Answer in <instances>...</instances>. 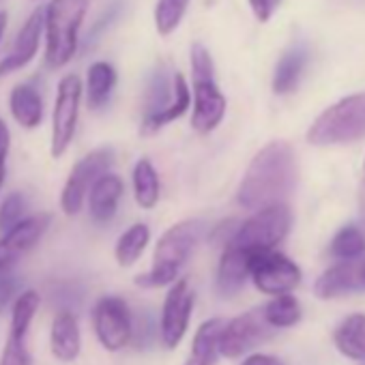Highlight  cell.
<instances>
[{
  "label": "cell",
  "mask_w": 365,
  "mask_h": 365,
  "mask_svg": "<svg viewBox=\"0 0 365 365\" xmlns=\"http://www.w3.org/2000/svg\"><path fill=\"white\" fill-rule=\"evenodd\" d=\"M292 228V211L288 205H273L260 211H254L245 222H241L232 235V239L224 245L241 256H245L250 262H254L258 256L275 252V247L288 237Z\"/></svg>",
  "instance_id": "277c9868"
},
{
  "label": "cell",
  "mask_w": 365,
  "mask_h": 365,
  "mask_svg": "<svg viewBox=\"0 0 365 365\" xmlns=\"http://www.w3.org/2000/svg\"><path fill=\"white\" fill-rule=\"evenodd\" d=\"M192 93H194V110H192V127L198 133H211L220 127L226 116V95L220 91L213 76H192Z\"/></svg>",
  "instance_id": "7c38bea8"
},
{
  "label": "cell",
  "mask_w": 365,
  "mask_h": 365,
  "mask_svg": "<svg viewBox=\"0 0 365 365\" xmlns=\"http://www.w3.org/2000/svg\"><path fill=\"white\" fill-rule=\"evenodd\" d=\"M9 110L22 129H37L43 123V99L33 84H16L9 95Z\"/></svg>",
  "instance_id": "ac0fdd59"
},
{
  "label": "cell",
  "mask_w": 365,
  "mask_h": 365,
  "mask_svg": "<svg viewBox=\"0 0 365 365\" xmlns=\"http://www.w3.org/2000/svg\"><path fill=\"white\" fill-rule=\"evenodd\" d=\"M172 101H174V76L170 78V76H165L163 69H159L155 73V78L150 80L148 88H146L142 120L165 112L172 106Z\"/></svg>",
  "instance_id": "f1b7e54d"
},
{
  "label": "cell",
  "mask_w": 365,
  "mask_h": 365,
  "mask_svg": "<svg viewBox=\"0 0 365 365\" xmlns=\"http://www.w3.org/2000/svg\"><path fill=\"white\" fill-rule=\"evenodd\" d=\"M333 341L344 356L365 363V314L346 316L337 324L333 333Z\"/></svg>",
  "instance_id": "7402d4cb"
},
{
  "label": "cell",
  "mask_w": 365,
  "mask_h": 365,
  "mask_svg": "<svg viewBox=\"0 0 365 365\" xmlns=\"http://www.w3.org/2000/svg\"><path fill=\"white\" fill-rule=\"evenodd\" d=\"M194 301L196 294L185 277H180L176 284L170 286L159 322V335L165 348H176L185 337L194 312Z\"/></svg>",
  "instance_id": "30bf717a"
},
{
  "label": "cell",
  "mask_w": 365,
  "mask_h": 365,
  "mask_svg": "<svg viewBox=\"0 0 365 365\" xmlns=\"http://www.w3.org/2000/svg\"><path fill=\"white\" fill-rule=\"evenodd\" d=\"M26 220V198L22 192H11L0 202V235L14 230Z\"/></svg>",
  "instance_id": "1f68e13d"
},
{
  "label": "cell",
  "mask_w": 365,
  "mask_h": 365,
  "mask_svg": "<svg viewBox=\"0 0 365 365\" xmlns=\"http://www.w3.org/2000/svg\"><path fill=\"white\" fill-rule=\"evenodd\" d=\"M363 174H365V165H363Z\"/></svg>",
  "instance_id": "ab89813d"
},
{
  "label": "cell",
  "mask_w": 365,
  "mask_h": 365,
  "mask_svg": "<svg viewBox=\"0 0 365 365\" xmlns=\"http://www.w3.org/2000/svg\"><path fill=\"white\" fill-rule=\"evenodd\" d=\"M192 0H157L155 5V29L161 37H170L180 26Z\"/></svg>",
  "instance_id": "4dcf8cb0"
},
{
  "label": "cell",
  "mask_w": 365,
  "mask_h": 365,
  "mask_svg": "<svg viewBox=\"0 0 365 365\" xmlns=\"http://www.w3.org/2000/svg\"><path fill=\"white\" fill-rule=\"evenodd\" d=\"M93 329L108 352L123 350L133 339V316L125 299L108 294L93 307Z\"/></svg>",
  "instance_id": "ba28073f"
},
{
  "label": "cell",
  "mask_w": 365,
  "mask_h": 365,
  "mask_svg": "<svg viewBox=\"0 0 365 365\" xmlns=\"http://www.w3.org/2000/svg\"><path fill=\"white\" fill-rule=\"evenodd\" d=\"M116 80H118L116 69L106 61H97L88 67L84 91H86V103L91 110H99L110 101L116 88Z\"/></svg>",
  "instance_id": "cb8c5ba5"
},
{
  "label": "cell",
  "mask_w": 365,
  "mask_h": 365,
  "mask_svg": "<svg viewBox=\"0 0 365 365\" xmlns=\"http://www.w3.org/2000/svg\"><path fill=\"white\" fill-rule=\"evenodd\" d=\"M112 165H114V150L110 146L93 148L73 163L65 185L61 190V200H58L67 217H76L82 211L93 185L103 174L110 172Z\"/></svg>",
  "instance_id": "8992f818"
},
{
  "label": "cell",
  "mask_w": 365,
  "mask_h": 365,
  "mask_svg": "<svg viewBox=\"0 0 365 365\" xmlns=\"http://www.w3.org/2000/svg\"><path fill=\"white\" fill-rule=\"evenodd\" d=\"M365 254V230L356 224L341 226L331 241V256L339 262H356Z\"/></svg>",
  "instance_id": "83f0119b"
},
{
  "label": "cell",
  "mask_w": 365,
  "mask_h": 365,
  "mask_svg": "<svg viewBox=\"0 0 365 365\" xmlns=\"http://www.w3.org/2000/svg\"><path fill=\"white\" fill-rule=\"evenodd\" d=\"M18 297H20V279L11 273L0 277V314L7 312V307H14Z\"/></svg>",
  "instance_id": "836d02e7"
},
{
  "label": "cell",
  "mask_w": 365,
  "mask_h": 365,
  "mask_svg": "<svg viewBox=\"0 0 365 365\" xmlns=\"http://www.w3.org/2000/svg\"><path fill=\"white\" fill-rule=\"evenodd\" d=\"M192 106H194V93H192V88H190L185 76H182L180 71H176V73H174V101H172V106H170L165 112H161V114H157V116H153V118L142 120L140 133H142V135H153V133L161 131L165 125L178 120L182 114H187V110H190Z\"/></svg>",
  "instance_id": "d6986e66"
},
{
  "label": "cell",
  "mask_w": 365,
  "mask_h": 365,
  "mask_svg": "<svg viewBox=\"0 0 365 365\" xmlns=\"http://www.w3.org/2000/svg\"><path fill=\"white\" fill-rule=\"evenodd\" d=\"M361 267L356 262H337L329 267L314 284V294L322 301L348 297L352 292L363 290Z\"/></svg>",
  "instance_id": "9a60e30c"
},
{
  "label": "cell",
  "mask_w": 365,
  "mask_h": 365,
  "mask_svg": "<svg viewBox=\"0 0 365 365\" xmlns=\"http://www.w3.org/2000/svg\"><path fill=\"white\" fill-rule=\"evenodd\" d=\"M9 150H11V131H9L7 123L0 118V190H3V185H5Z\"/></svg>",
  "instance_id": "d590c367"
},
{
  "label": "cell",
  "mask_w": 365,
  "mask_h": 365,
  "mask_svg": "<svg viewBox=\"0 0 365 365\" xmlns=\"http://www.w3.org/2000/svg\"><path fill=\"white\" fill-rule=\"evenodd\" d=\"M82 95H84V84L76 73H67L56 86V99L52 110V138H50V155L54 159H61L69 150L76 138Z\"/></svg>",
  "instance_id": "52a82bcc"
},
{
  "label": "cell",
  "mask_w": 365,
  "mask_h": 365,
  "mask_svg": "<svg viewBox=\"0 0 365 365\" xmlns=\"http://www.w3.org/2000/svg\"><path fill=\"white\" fill-rule=\"evenodd\" d=\"M312 146H344L365 138V93L348 95L322 110L307 129Z\"/></svg>",
  "instance_id": "5b68a950"
},
{
  "label": "cell",
  "mask_w": 365,
  "mask_h": 365,
  "mask_svg": "<svg viewBox=\"0 0 365 365\" xmlns=\"http://www.w3.org/2000/svg\"><path fill=\"white\" fill-rule=\"evenodd\" d=\"M241 365H286V363L279 356L264 354V352H256V354H250L247 359H243Z\"/></svg>",
  "instance_id": "8d00e7d4"
},
{
  "label": "cell",
  "mask_w": 365,
  "mask_h": 365,
  "mask_svg": "<svg viewBox=\"0 0 365 365\" xmlns=\"http://www.w3.org/2000/svg\"><path fill=\"white\" fill-rule=\"evenodd\" d=\"M205 235V224L200 220H185L170 226L157 241L153 254V267L138 275L133 282L140 288H163L176 284L182 267L187 264L196 245Z\"/></svg>",
  "instance_id": "7a4b0ae2"
},
{
  "label": "cell",
  "mask_w": 365,
  "mask_h": 365,
  "mask_svg": "<svg viewBox=\"0 0 365 365\" xmlns=\"http://www.w3.org/2000/svg\"><path fill=\"white\" fill-rule=\"evenodd\" d=\"M50 215H31L14 230L0 235V277L7 275L46 235Z\"/></svg>",
  "instance_id": "4fadbf2b"
},
{
  "label": "cell",
  "mask_w": 365,
  "mask_h": 365,
  "mask_svg": "<svg viewBox=\"0 0 365 365\" xmlns=\"http://www.w3.org/2000/svg\"><path fill=\"white\" fill-rule=\"evenodd\" d=\"M247 3H250L252 16L256 18V22L267 24L275 16V11L279 9L282 0H247Z\"/></svg>",
  "instance_id": "e575fe53"
},
{
  "label": "cell",
  "mask_w": 365,
  "mask_h": 365,
  "mask_svg": "<svg viewBox=\"0 0 365 365\" xmlns=\"http://www.w3.org/2000/svg\"><path fill=\"white\" fill-rule=\"evenodd\" d=\"M91 0H50L46 5V65L61 69L78 52L80 29Z\"/></svg>",
  "instance_id": "3957f363"
},
{
  "label": "cell",
  "mask_w": 365,
  "mask_h": 365,
  "mask_svg": "<svg viewBox=\"0 0 365 365\" xmlns=\"http://www.w3.org/2000/svg\"><path fill=\"white\" fill-rule=\"evenodd\" d=\"M123 194H125L123 178L112 172L103 174L88 194V213H91L93 222H97V224L112 222L118 211Z\"/></svg>",
  "instance_id": "e0dca14e"
},
{
  "label": "cell",
  "mask_w": 365,
  "mask_h": 365,
  "mask_svg": "<svg viewBox=\"0 0 365 365\" xmlns=\"http://www.w3.org/2000/svg\"><path fill=\"white\" fill-rule=\"evenodd\" d=\"M299 180L297 153L286 140H271L250 161L237 192L239 207L260 211L273 205H286Z\"/></svg>",
  "instance_id": "6da1fadb"
},
{
  "label": "cell",
  "mask_w": 365,
  "mask_h": 365,
  "mask_svg": "<svg viewBox=\"0 0 365 365\" xmlns=\"http://www.w3.org/2000/svg\"><path fill=\"white\" fill-rule=\"evenodd\" d=\"M307 65V52L303 48H290L286 50L273 71V82L271 88L275 95H290L292 91H297L301 76L305 71Z\"/></svg>",
  "instance_id": "603a6c76"
},
{
  "label": "cell",
  "mask_w": 365,
  "mask_h": 365,
  "mask_svg": "<svg viewBox=\"0 0 365 365\" xmlns=\"http://www.w3.org/2000/svg\"><path fill=\"white\" fill-rule=\"evenodd\" d=\"M277 329H273L264 316V307H254L250 312H243L241 316L226 322L220 339L222 356L237 359L247 352H252L262 341L271 339V335Z\"/></svg>",
  "instance_id": "9c48e42d"
},
{
  "label": "cell",
  "mask_w": 365,
  "mask_h": 365,
  "mask_svg": "<svg viewBox=\"0 0 365 365\" xmlns=\"http://www.w3.org/2000/svg\"><path fill=\"white\" fill-rule=\"evenodd\" d=\"M301 277L303 273L299 264L277 250L258 256L252 262V273H250L254 286L262 294H271V297L290 294L301 284Z\"/></svg>",
  "instance_id": "8fae6325"
},
{
  "label": "cell",
  "mask_w": 365,
  "mask_h": 365,
  "mask_svg": "<svg viewBox=\"0 0 365 365\" xmlns=\"http://www.w3.org/2000/svg\"><path fill=\"white\" fill-rule=\"evenodd\" d=\"M361 277H363V286H365V262L361 264Z\"/></svg>",
  "instance_id": "f35d334b"
},
{
  "label": "cell",
  "mask_w": 365,
  "mask_h": 365,
  "mask_svg": "<svg viewBox=\"0 0 365 365\" xmlns=\"http://www.w3.org/2000/svg\"><path fill=\"white\" fill-rule=\"evenodd\" d=\"M250 273H252V262L239 252L224 247L217 267V290L224 297H235L250 279Z\"/></svg>",
  "instance_id": "44dd1931"
},
{
  "label": "cell",
  "mask_w": 365,
  "mask_h": 365,
  "mask_svg": "<svg viewBox=\"0 0 365 365\" xmlns=\"http://www.w3.org/2000/svg\"><path fill=\"white\" fill-rule=\"evenodd\" d=\"M0 365H33V354L26 348V339L7 335L3 354H0Z\"/></svg>",
  "instance_id": "d6a6232c"
},
{
  "label": "cell",
  "mask_w": 365,
  "mask_h": 365,
  "mask_svg": "<svg viewBox=\"0 0 365 365\" xmlns=\"http://www.w3.org/2000/svg\"><path fill=\"white\" fill-rule=\"evenodd\" d=\"M226 322L222 318H209L205 320L192 341V352L187 356L185 365H215L222 350H220V339Z\"/></svg>",
  "instance_id": "ffe728a7"
},
{
  "label": "cell",
  "mask_w": 365,
  "mask_h": 365,
  "mask_svg": "<svg viewBox=\"0 0 365 365\" xmlns=\"http://www.w3.org/2000/svg\"><path fill=\"white\" fill-rule=\"evenodd\" d=\"M131 182H133V198L138 207L150 211L159 202V194H161L159 174L155 165L150 163V159L142 157L135 161L133 172H131Z\"/></svg>",
  "instance_id": "d4e9b609"
},
{
  "label": "cell",
  "mask_w": 365,
  "mask_h": 365,
  "mask_svg": "<svg viewBox=\"0 0 365 365\" xmlns=\"http://www.w3.org/2000/svg\"><path fill=\"white\" fill-rule=\"evenodd\" d=\"M7 14L5 11H0V41H3V37H5V31H7Z\"/></svg>",
  "instance_id": "74e56055"
},
{
  "label": "cell",
  "mask_w": 365,
  "mask_h": 365,
  "mask_svg": "<svg viewBox=\"0 0 365 365\" xmlns=\"http://www.w3.org/2000/svg\"><path fill=\"white\" fill-rule=\"evenodd\" d=\"M264 316L273 329H288L301 320L303 309L294 294H279L264 305Z\"/></svg>",
  "instance_id": "f546056e"
},
{
  "label": "cell",
  "mask_w": 365,
  "mask_h": 365,
  "mask_svg": "<svg viewBox=\"0 0 365 365\" xmlns=\"http://www.w3.org/2000/svg\"><path fill=\"white\" fill-rule=\"evenodd\" d=\"M150 241V228L146 224H133L129 226L114 245V258L118 267H131L140 260L146 245Z\"/></svg>",
  "instance_id": "484cf974"
},
{
  "label": "cell",
  "mask_w": 365,
  "mask_h": 365,
  "mask_svg": "<svg viewBox=\"0 0 365 365\" xmlns=\"http://www.w3.org/2000/svg\"><path fill=\"white\" fill-rule=\"evenodd\" d=\"M43 33H46V7H39L26 18L11 50L5 54L3 61H0V78H7L16 71L24 69L29 63H33V58L39 52Z\"/></svg>",
  "instance_id": "5bb4252c"
},
{
  "label": "cell",
  "mask_w": 365,
  "mask_h": 365,
  "mask_svg": "<svg viewBox=\"0 0 365 365\" xmlns=\"http://www.w3.org/2000/svg\"><path fill=\"white\" fill-rule=\"evenodd\" d=\"M39 307H41V294L35 288L20 292V297L16 299V303L11 307L9 335L16 337V339H26Z\"/></svg>",
  "instance_id": "4316f807"
},
{
  "label": "cell",
  "mask_w": 365,
  "mask_h": 365,
  "mask_svg": "<svg viewBox=\"0 0 365 365\" xmlns=\"http://www.w3.org/2000/svg\"><path fill=\"white\" fill-rule=\"evenodd\" d=\"M50 350L56 361L73 363L82 350V331L73 312L61 309L50 324Z\"/></svg>",
  "instance_id": "2e32d148"
}]
</instances>
